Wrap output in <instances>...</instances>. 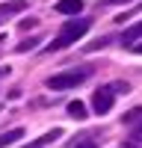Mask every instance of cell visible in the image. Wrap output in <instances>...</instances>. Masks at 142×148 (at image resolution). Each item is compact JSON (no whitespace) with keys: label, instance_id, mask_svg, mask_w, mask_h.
Listing matches in <instances>:
<instances>
[{"label":"cell","instance_id":"cell-1","mask_svg":"<svg viewBox=\"0 0 142 148\" xmlns=\"http://www.w3.org/2000/svg\"><path fill=\"white\" fill-rule=\"evenodd\" d=\"M86 30H89V21H65V24H62V30H59V36H56L51 45H47V53L62 51V47L74 45L80 36H86Z\"/></svg>","mask_w":142,"mask_h":148},{"label":"cell","instance_id":"cell-2","mask_svg":"<svg viewBox=\"0 0 142 148\" xmlns=\"http://www.w3.org/2000/svg\"><path fill=\"white\" fill-rule=\"evenodd\" d=\"M89 77V71L83 68V71H62V74H53V77H47V89H74V86H80L83 80Z\"/></svg>","mask_w":142,"mask_h":148},{"label":"cell","instance_id":"cell-3","mask_svg":"<svg viewBox=\"0 0 142 148\" xmlns=\"http://www.w3.org/2000/svg\"><path fill=\"white\" fill-rule=\"evenodd\" d=\"M113 104H115L113 86H101V89L92 95V107H95V113H98V116H106V113L113 110Z\"/></svg>","mask_w":142,"mask_h":148},{"label":"cell","instance_id":"cell-4","mask_svg":"<svg viewBox=\"0 0 142 148\" xmlns=\"http://www.w3.org/2000/svg\"><path fill=\"white\" fill-rule=\"evenodd\" d=\"M53 12H59V15H80L83 12V0H59V3H53Z\"/></svg>","mask_w":142,"mask_h":148},{"label":"cell","instance_id":"cell-5","mask_svg":"<svg viewBox=\"0 0 142 148\" xmlns=\"http://www.w3.org/2000/svg\"><path fill=\"white\" fill-rule=\"evenodd\" d=\"M139 39H142V24H133V27H127V30H124V36H122V45L133 47Z\"/></svg>","mask_w":142,"mask_h":148},{"label":"cell","instance_id":"cell-6","mask_svg":"<svg viewBox=\"0 0 142 148\" xmlns=\"http://www.w3.org/2000/svg\"><path fill=\"white\" fill-rule=\"evenodd\" d=\"M27 9V3L24 0H15V3H3L0 6V18H9V15H18V12Z\"/></svg>","mask_w":142,"mask_h":148},{"label":"cell","instance_id":"cell-7","mask_svg":"<svg viewBox=\"0 0 142 148\" xmlns=\"http://www.w3.org/2000/svg\"><path fill=\"white\" fill-rule=\"evenodd\" d=\"M68 116L77 119V121H83V119H86V104H83V101H71L68 104Z\"/></svg>","mask_w":142,"mask_h":148},{"label":"cell","instance_id":"cell-8","mask_svg":"<svg viewBox=\"0 0 142 148\" xmlns=\"http://www.w3.org/2000/svg\"><path fill=\"white\" fill-rule=\"evenodd\" d=\"M21 136H24V130H21V127L9 130V133H0V148H3V145H12V142H18Z\"/></svg>","mask_w":142,"mask_h":148},{"label":"cell","instance_id":"cell-9","mask_svg":"<svg viewBox=\"0 0 142 148\" xmlns=\"http://www.w3.org/2000/svg\"><path fill=\"white\" fill-rule=\"evenodd\" d=\"M39 42H42V39H27V42H21V45H18V53H27V51H33V47L39 45Z\"/></svg>","mask_w":142,"mask_h":148},{"label":"cell","instance_id":"cell-10","mask_svg":"<svg viewBox=\"0 0 142 148\" xmlns=\"http://www.w3.org/2000/svg\"><path fill=\"white\" fill-rule=\"evenodd\" d=\"M127 3H133V0H104V6H127Z\"/></svg>","mask_w":142,"mask_h":148},{"label":"cell","instance_id":"cell-11","mask_svg":"<svg viewBox=\"0 0 142 148\" xmlns=\"http://www.w3.org/2000/svg\"><path fill=\"white\" fill-rule=\"evenodd\" d=\"M74 148H98V145H95V139H80Z\"/></svg>","mask_w":142,"mask_h":148},{"label":"cell","instance_id":"cell-12","mask_svg":"<svg viewBox=\"0 0 142 148\" xmlns=\"http://www.w3.org/2000/svg\"><path fill=\"white\" fill-rule=\"evenodd\" d=\"M106 42H110V39H98V42H95V45H89V51H98V47H104Z\"/></svg>","mask_w":142,"mask_h":148},{"label":"cell","instance_id":"cell-13","mask_svg":"<svg viewBox=\"0 0 142 148\" xmlns=\"http://www.w3.org/2000/svg\"><path fill=\"white\" fill-rule=\"evenodd\" d=\"M133 139H136V142H142V125H139V127L133 130Z\"/></svg>","mask_w":142,"mask_h":148},{"label":"cell","instance_id":"cell-14","mask_svg":"<svg viewBox=\"0 0 142 148\" xmlns=\"http://www.w3.org/2000/svg\"><path fill=\"white\" fill-rule=\"evenodd\" d=\"M130 51H133V53H139V56H142V42H136L133 47H130Z\"/></svg>","mask_w":142,"mask_h":148},{"label":"cell","instance_id":"cell-15","mask_svg":"<svg viewBox=\"0 0 142 148\" xmlns=\"http://www.w3.org/2000/svg\"><path fill=\"white\" fill-rule=\"evenodd\" d=\"M124 148H142V145H136V142H124Z\"/></svg>","mask_w":142,"mask_h":148}]
</instances>
